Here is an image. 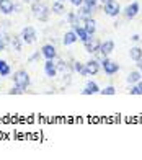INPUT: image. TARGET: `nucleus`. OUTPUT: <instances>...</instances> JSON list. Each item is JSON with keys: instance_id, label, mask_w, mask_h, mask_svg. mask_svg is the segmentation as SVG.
<instances>
[{"instance_id": "nucleus-1", "label": "nucleus", "mask_w": 142, "mask_h": 160, "mask_svg": "<svg viewBox=\"0 0 142 160\" xmlns=\"http://www.w3.org/2000/svg\"><path fill=\"white\" fill-rule=\"evenodd\" d=\"M13 83H15V87H18V88H21L25 92L28 87L31 85L30 74H28L26 70H17L15 74H13Z\"/></svg>"}, {"instance_id": "nucleus-2", "label": "nucleus", "mask_w": 142, "mask_h": 160, "mask_svg": "<svg viewBox=\"0 0 142 160\" xmlns=\"http://www.w3.org/2000/svg\"><path fill=\"white\" fill-rule=\"evenodd\" d=\"M31 12H33V17L36 20H39V21H47L49 20V13H51L47 7L44 3L38 2V0L31 5Z\"/></svg>"}, {"instance_id": "nucleus-3", "label": "nucleus", "mask_w": 142, "mask_h": 160, "mask_svg": "<svg viewBox=\"0 0 142 160\" xmlns=\"http://www.w3.org/2000/svg\"><path fill=\"white\" fill-rule=\"evenodd\" d=\"M20 38L23 41V44H33L38 38V34H36V30H34L33 26H25L23 30H21Z\"/></svg>"}, {"instance_id": "nucleus-4", "label": "nucleus", "mask_w": 142, "mask_h": 160, "mask_svg": "<svg viewBox=\"0 0 142 160\" xmlns=\"http://www.w3.org/2000/svg\"><path fill=\"white\" fill-rule=\"evenodd\" d=\"M103 10L108 17H118L121 13V7L116 0H108V2L103 3Z\"/></svg>"}, {"instance_id": "nucleus-5", "label": "nucleus", "mask_w": 142, "mask_h": 160, "mask_svg": "<svg viewBox=\"0 0 142 160\" xmlns=\"http://www.w3.org/2000/svg\"><path fill=\"white\" fill-rule=\"evenodd\" d=\"M100 65L103 67V70H105V74L106 75H115V74H118V70H119V65L116 64V62H113V61H110L108 57H103L101 59V62H100Z\"/></svg>"}, {"instance_id": "nucleus-6", "label": "nucleus", "mask_w": 142, "mask_h": 160, "mask_svg": "<svg viewBox=\"0 0 142 160\" xmlns=\"http://www.w3.org/2000/svg\"><path fill=\"white\" fill-rule=\"evenodd\" d=\"M100 42L101 41H98L96 38H90L87 41H83V46H85V51L90 54H98V49H100Z\"/></svg>"}, {"instance_id": "nucleus-7", "label": "nucleus", "mask_w": 142, "mask_h": 160, "mask_svg": "<svg viewBox=\"0 0 142 160\" xmlns=\"http://www.w3.org/2000/svg\"><path fill=\"white\" fill-rule=\"evenodd\" d=\"M113 51H115V42H113L111 39H106V41L100 42V49H98V52H100L101 57H108Z\"/></svg>"}, {"instance_id": "nucleus-8", "label": "nucleus", "mask_w": 142, "mask_h": 160, "mask_svg": "<svg viewBox=\"0 0 142 160\" xmlns=\"http://www.w3.org/2000/svg\"><path fill=\"white\" fill-rule=\"evenodd\" d=\"M83 65H85V72H87V75H96L98 72H100V69H101L100 62H98L96 59H90L88 62H85Z\"/></svg>"}, {"instance_id": "nucleus-9", "label": "nucleus", "mask_w": 142, "mask_h": 160, "mask_svg": "<svg viewBox=\"0 0 142 160\" xmlns=\"http://www.w3.org/2000/svg\"><path fill=\"white\" fill-rule=\"evenodd\" d=\"M41 56H44L46 59H54L57 57V51H56V46L52 42H49V44H44L41 48Z\"/></svg>"}, {"instance_id": "nucleus-10", "label": "nucleus", "mask_w": 142, "mask_h": 160, "mask_svg": "<svg viewBox=\"0 0 142 160\" xmlns=\"http://www.w3.org/2000/svg\"><path fill=\"white\" fill-rule=\"evenodd\" d=\"M96 10V7H91V5H80L79 7V12H77V15H79V18L83 21V20H87L91 17V13H93Z\"/></svg>"}, {"instance_id": "nucleus-11", "label": "nucleus", "mask_w": 142, "mask_h": 160, "mask_svg": "<svg viewBox=\"0 0 142 160\" xmlns=\"http://www.w3.org/2000/svg\"><path fill=\"white\" fill-rule=\"evenodd\" d=\"M139 3L137 2H132V3H129L124 8V17L127 18V20H132V18H136L137 17V13H139Z\"/></svg>"}, {"instance_id": "nucleus-12", "label": "nucleus", "mask_w": 142, "mask_h": 160, "mask_svg": "<svg viewBox=\"0 0 142 160\" xmlns=\"http://www.w3.org/2000/svg\"><path fill=\"white\" fill-rule=\"evenodd\" d=\"M44 72L49 78H54L57 75V67H56V62L54 59H46V64H44Z\"/></svg>"}, {"instance_id": "nucleus-13", "label": "nucleus", "mask_w": 142, "mask_h": 160, "mask_svg": "<svg viewBox=\"0 0 142 160\" xmlns=\"http://www.w3.org/2000/svg\"><path fill=\"white\" fill-rule=\"evenodd\" d=\"M0 12L3 15H12L15 12V3L12 0H0Z\"/></svg>"}, {"instance_id": "nucleus-14", "label": "nucleus", "mask_w": 142, "mask_h": 160, "mask_svg": "<svg viewBox=\"0 0 142 160\" xmlns=\"http://www.w3.org/2000/svg\"><path fill=\"white\" fill-rule=\"evenodd\" d=\"M100 87H98L96 82H91V80H88L87 85H85V88L82 90V95H95V93H100Z\"/></svg>"}, {"instance_id": "nucleus-15", "label": "nucleus", "mask_w": 142, "mask_h": 160, "mask_svg": "<svg viewBox=\"0 0 142 160\" xmlns=\"http://www.w3.org/2000/svg\"><path fill=\"white\" fill-rule=\"evenodd\" d=\"M77 41H79V38H77L75 31L72 30V31H67L66 34H64L62 44H64V46H70V44H74V42H77Z\"/></svg>"}, {"instance_id": "nucleus-16", "label": "nucleus", "mask_w": 142, "mask_h": 160, "mask_svg": "<svg viewBox=\"0 0 142 160\" xmlns=\"http://www.w3.org/2000/svg\"><path fill=\"white\" fill-rule=\"evenodd\" d=\"M83 28L87 30V33L90 34V36H93L95 34V31H96V23H95V20L93 18H87V20H83Z\"/></svg>"}, {"instance_id": "nucleus-17", "label": "nucleus", "mask_w": 142, "mask_h": 160, "mask_svg": "<svg viewBox=\"0 0 142 160\" xmlns=\"http://www.w3.org/2000/svg\"><path fill=\"white\" fill-rule=\"evenodd\" d=\"M66 20H67V23L70 25V26H79L80 25V18H79V15H77V12H67V15H66Z\"/></svg>"}, {"instance_id": "nucleus-18", "label": "nucleus", "mask_w": 142, "mask_h": 160, "mask_svg": "<svg viewBox=\"0 0 142 160\" xmlns=\"http://www.w3.org/2000/svg\"><path fill=\"white\" fill-rule=\"evenodd\" d=\"M74 31H75V34H77V38H79L82 42L87 41V39L90 38V34L87 33V30H85L83 26H80V25H79V26H74Z\"/></svg>"}, {"instance_id": "nucleus-19", "label": "nucleus", "mask_w": 142, "mask_h": 160, "mask_svg": "<svg viewBox=\"0 0 142 160\" xmlns=\"http://www.w3.org/2000/svg\"><path fill=\"white\" fill-rule=\"evenodd\" d=\"M12 74V67H10V64L3 61V59H0V77H8Z\"/></svg>"}, {"instance_id": "nucleus-20", "label": "nucleus", "mask_w": 142, "mask_h": 160, "mask_svg": "<svg viewBox=\"0 0 142 160\" xmlns=\"http://www.w3.org/2000/svg\"><path fill=\"white\" fill-rule=\"evenodd\" d=\"M56 67H57V72L62 75H66V74H70V67H69V64L66 61H59V62H56Z\"/></svg>"}, {"instance_id": "nucleus-21", "label": "nucleus", "mask_w": 142, "mask_h": 160, "mask_svg": "<svg viewBox=\"0 0 142 160\" xmlns=\"http://www.w3.org/2000/svg\"><path fill=\"white\" fill-rule=\"evenodd\" d=\"M140 78H142V74H140L139 70H134V72H131V74L127 75L126 80H127V83H137Z\"/></svg>"}, {"instance_id": "nucleus-22", "label": "nucleus", "mask_w": 142, "mask_h": 160, "mask_svg": "<svg viewBox=\"0 0 142 160\" xmlns=\"http://www.w3.org/2000/svg\"><path fill=\"white\" fill-rule=\"evenodd\" d=\"M10 42H12V48L17 51V52H20L21 51V48H23V41H21V38L20 36H13V38L10 39Z\"/></svg>"}, {"instance_id": "nucleus-23", "label": "nucleus", "mask_w": 142, "mask_h": 160, "mask_svg": "<svg viewBox=\"0 0 142 160\" xmlns=\"http://www.w3.org/2000/svg\"><path fill=\"white\" fill-rule=\"evenodd\" d=\"M52 12L56 13V15H64L67 10H66V7L62 5V2H57V0H56V2L52 3Z\"/></svg>"}, {"instance_id": "nucleus-24", "label": "nucleus", "mask_w": 142, "mask_h": 160, "mask_svg": "<svg viewBox=\"0 0 142 160\" xmlns=\"http://www.w3.org/2000/svg\"><path fill=\"white\" fill-rule=\"evenodd\" d=\"M129 57H131L132 61H136V62H137L140 57H142V49L137 48V46H136V48H131V51H129Z\"/></svg>"}, {"instance_id": "nucleus-25", "label": "nucleus", "mask_w": 142, "mask_h": 160, "mask_svg": "<svg viewBox=\"0 0 142 160\" xmlns=\"http://www.w3.org/2000/svg\"><path fill=\"white\" fill-rule=\"evenodd\" d=\"M72 69H74L75 72H79L80 75H83V77H87V72H85V65H83V64H80V62H74V65H72Z\"/></svg>"}, {"instance_id": "nucleus-26", "label": "nucleus", "mask_w": 142, "mask_h": 160, "mask_svg": "<svg viewBox=\"0 0 142 160\" xmlns=\"http://www.w3.org/2000/svg\"><path fill=\"white\" fill-rule=\"evenodd\" d=\"M100 93H101V95H115L116 88H115L113 85H108V87H105L103 90H100Z\"/></svg>"}, {"instance_id": "nucleus-27", "label": "nucleus", "mask_w": 142, "mask_h": 160, "mask_svg": "<svg viewBox=\"0 0 142 160\" xmlns=\"http://www.w3.org/2000/svg\"><path fill=\"white\" fill-rule=\"evenodd\" d=\"M8 93H10V95H21V93H23V90L18 88V87H15V88H12Z\"/></svg>"}, {"instance_id": "nucleus-28", "label": "nucleus", "mask_w": 142, "mask_h": 160, "mask_svg": "<svg viewBox=\"0 0 142 160\" xmlns=\"http://www.w3.org/2000/svg\"><path fill=\"white\" fill-rule=\"evenodd\" d=\"M129 93H131V95H140V90L137 88V85H134V87H131Z\"/></svg>"}, {"instance_id": "nucleus-29", "label": "nucleus", "mask_w": 142, "mask_h": 160, "mask_svg": "<svg viewBox=\"0 0 142 160\" xmlns=\"http://www.w3.org/2000/svg\"><path fill=\"white\" fill-rule=\"evenodd\" d=\"M5 48H7V42H5V39H3V36L0 34V52H2V51H5Z\"/></svg>"}, {"instance_id": "nucleus-30", "label": "nucleus", "mask_w": 142, "mask_h": 160, "mask_svg": "<svg viewBox=\"0 0 142 160\" xmlns=\"http://www.w3.org/2000/svg\"><path fill=\"white\" fill-rule=\"evenodd\" d=\"M70 3H72L74 7H80V5H83V0H69Z\"/></svg>"}, {"instance_id": "nucleus-31", "label": "nucleus", "mask_w": 142, "mask_h": 160, "mask_svg": "<svg viewBox=\"0 0 142 160\" xmlns=\"http://www.w3.org/2000/svg\"><path fill=\"white\" fill-rule=\"evenodd\" d=\"M96 2L98 0H83L85 5H91V7H96Z\"/></svg>"}, {"instance_id": "nucleus-32", "label": "nucleus", "mask_w": 142, "mask_h": 160, "mask_svg": "<svg viewBox=\"0 0 142 160\" xmlns=\"http://www.w3.org/2000/svg\"><path fill=\"white\" fill-rule=\"evenodd\" d=\"M134 42H137V41H140V36L139 34H132V38H131Z\"/></svg>"}, {"instance_id": "nucleus-33", "label": "nucleus", "mask_w": 142, "mask_h": 160, "mask_svg": "<svg viewBox=\"0 0 142 160\" xmlns=\"http://www.w3.org/2000/svg\"><path fill=\"white\" fill-rule=\"evenodd\" d=\"M137 69H139V72L142 74V57H140V59L137 61Z\"/></svg>"}, {"instance_id": "nucleus-34", "label": "nucleus", "mask_w": 142, "mask_h": 160, "mask_svg": "<svg viewBox=\"0 0 142 160\" xmlns=\"http://www.w3.org/2000/svg\"><path fill=\"white\" fill-rule=\"evenodd\" d=\"M38 57H39V51H38V52H36V54H33V56L30 57V61H36V59H38Z\"/></svg>"}, {"instance_id": "nucleus-35", "label": "nucleus", "mask_w": 142, "mask_h": 160, "mask_svg": "<svg viewBox=\"0 0 142 160\" xmlns=\"http://www.w3.org/2000/svg\"><path fill=\"white\" fill-rule=\"evenodd\" d=\"M137 88L140 90V95H142V78L139 80V82H137Z\"/></svg>"}, {"instance_id": "nucleus-36", "label": "nucleus", "mask_w": 142, "mask_h": 160, "mask_svg": "<svg viewBox=\"0 0 142 160\" xmlns=\"http://www.w3.org/2000/svg\"><path fill=\"white\" fill-rule=\"evenodd\" d=\"M101 2H103V3H105V2H108V0H101Z\"/></svg>"}, {"instance_id": "nucleus-37", "label": "nucleus", "mask_w": 142, "mask_h": 160, "mask_svg": "<svg viewBox=\"0 0 142 160\" xmlns=\"http://www.w3.org/2000/svg\"><path fill=\"white\" fill-rule=\"evenodd\" d=\"M57 2H64V0H57Z\"/></svg>"}, {"instance_id": "nucleus-38", "label": "nucleus", "mask_w": 142, "mask_h": 160, "mask_svg": "<svg viewBox=\"0 0 142 160\" xmlns=\"http://www.w3.org/2000/svg\"><path fill=\"white\" fill-rule=\"evenodd\" d=\"M33 2H36V0H33Z\"/></svg>"}]
</instances>
